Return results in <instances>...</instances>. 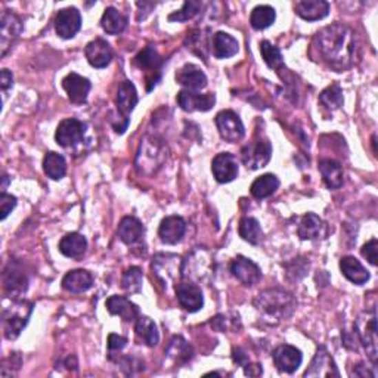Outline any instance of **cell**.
<instances>
[{"instance_id":"1","label":"cell","mask_w":378,"mask_h":378,"mask_svg":"<svg viewBox=\"0 0 378 378\" xmlns=\"http://www.w3.org/2000/svg\"><path fill=\"white\" fill-rule=\"evenodd\" d=\"M315 49L324 63L335 71L355 65L359 58V45L353 30L340 23L322 28L315 37Z\"/></svg>"},{"instance_id":"2","label":"cell","mask_w":378,"mask_h":378,"mask_svg":"<svg viewBox=\"0 0 378 378\" xmlns=\"http://www.w3.org/2000/svg\"><path fill=\"white\" fill-rule=\"evenodd\" d=\"M254 306L268 318L282 321L293 315L295 300L290 293L281 288H268L258 294V297L254 299Z\"/></svg>"},{"instance_id":"3","label":"cell","mask_w":378,"mask_h":378,"mask_svg":"<svg viewBox=\"0 0 378 378\" xmlns=\"http://www.w3.org/2000/svg\"><path fill=\"white\" fill-rule=\"evenodd\" d=\"M169 149L167 145L158 138L147 136L140 140L136 156V169L140 175L151 176L162 167L167 161Z\"/></svg>"},{"instance_id":"4","label":"cell","mask_w":378,"mask_h":378,"mask_svg":"<svg viewBox=\"0 0 378 378\" xmlns=\"http://www.w3.org/2000/svg\"><path fill=\"white\" fill-rule=\"evenodd\" d=\"M33 312V303L28 302H18L14 303L11 308H6L3 311V331L8 340H15L19 337L21 331L28 324L30 315Z\"/></svg>"},{"instance_id":"5","label":"cell","mask_w":378,"mask_h":378,"mask_svg":"<svg viewBox=\"0 0 378 378\" xmlns=\"http://www.w3.org/2000/svg\"><path fill=\"white\" fill-rule=\"evenodd\" d=\"M355 333L357 339L364 344L366 355L370 356L371 362L377 364V319L375 311L364 312L359 315L355 324Z\"/></svg>"},{"instance_id":"6","label":"cell","mask_w":378,"mask_h":378,"mask_svg":"<svg viewBox=\"0 0 378 378\" xmlns=\"http://www.w3.org/2000/svg\"><path fill=\"white\" fill-rule=\"evenodd\" d=\"M183 262L176 254H157L152 260V272L157 280L169 288L171 284H176L182 277Z\"/></svg>"},{"instance_id":"7","label":"cell","mask_w":378,"mask_h":378,"mask_svg":"<svg viewBox=\"0 0 378 378\" xmlns=\"http://www.w3.org/2000/svg\"><path fill=\"white\" fill-rule=\"evenodd\" d=\"M272 157V147L269 140L258 139L245 145L241 149V160L244 166L250 170H258L264 167Z\"/></svg>"},{"instance_id":"8","label":"cell","mask_w":378,"mask_h":378,"mask_svg":"<svg viewBox=\"0 0 378 378\" xmlns=\"http://www.w3.org/2000/svg\"><path fill=\"white\" fill-rule=\"evenodd\" d=\"M86 123L77 118H65L59 123L56 129L55 139L58 145L64 148H73L80 145L86 135Z\"/></svg>"},{"instance_id":"9","label":"cell","mask_w":378,"mask_h":378,"mask_svg":"<svg viewBox=\"0 0 378 378\" xmlns=\"http://www.w3.org/2000/svg\"><path fill=\"white\" fill-rule=\"evenodd\" d=\"M216 126L222 139L227 142H238L244 138L245 129L241 118L231 109H223L216 116Z\"/></svg>"},{"instance_id":"10","label":"cell","mask_w":378,"mask_h":378,"mask_svg":"<svg viewBox=\"0 0 378 378\" xmlns=\"http://www.w3.org/2000/svg\"><path fill=\"white\" fill-rule=\"evenodd\" d=\"M21 32V19L11 11H5L2 15V21H0V49H2V56H6L9 49L17 42Z\"/></svg>"},{"instance_id":"11","label":"cell","mask_w":378,"mask_h":378,"mask_svg":"<svg viewBox=\"0 0 378 378\" xmlns=\"http://www.w3.org/2000/svg\"><path fill=\"white\" fill-rule=\"evenodd\" d=\"M231 272L245 287H253L262 280V271L253 260L238 256L231 263Z\"/></svg>"},{"instance_id":"12","label":"cell","mask_w":378,"mask_h":378,"mask_svg":"<svg viewBox=\"0 0 378 378\" xmlns=\"http://www.w3.org/2000/svg\"><path fill=\"white\" fill-rule=\"evenodd\" d=\"M213 176L219 183H229L238 176V161L237 157L229 154V152H220L213 158L211 162Z\"/></svg>"},{"instance_id":"13","label":"cell","mask_w":378,"mask_h":378,"mask_svg":"<svg viewBox=\"0 0 378 378\" xmlns=\"http://www.w3.org/2000/svg\"><path fill=\"white\" fill-rule=\"evenodd\" d=\"M81 28V15L76 8H65L55 18V30L61 39H73Z\"/></svg>"},{"instance_id":"14","label":"cell","mask_w":378,"mask_h":378,"mask_svg":"<svg viewBox=\"0 0 378 378\" xmlns=\"http://www.w3.org/2000/svg\"><path fill=\"white\" fill-rule=\"evenodd\" d=\"M302 361H303L302 352L297 349V347L290 346V344H282L277 347L273 352L275 366H277L281 372H287V374L295 372L302 365Z\"/></svg>"},{"instance_id":"15","label":"cell","mask_w":378,"mask_h":378,"mask_svg":"<svg viewBox=\"0 0 378 378\" xmlns=\"http://www.w3.org/2000/svg\"><path fill=\"white\" fill-rule=\"evenodd\" d=\"M85 55H86L87 63L92 67L105 68L107 65H109V63L112 61L114 52H112V48L109 46L107 40L95 39L86 45Z\"/></svg>"},{"instance_id":"16","label":"cell","mask_w":378,"mask_h":378,"mask_svg":"<svg viewBox=\"0 0 378 378\" xmlns=\"http://www.w3.org/2000/svg\"><path fill=\"white\" fill-rule=\"evenodd\" d=\"M176 99H178L179 107L187 112L210 111L213 105L216 104V98H214L213 94L201 95L192 90H180Z\"/></svg>"},{"instance_id":"17","label":"cell","mask_w":378,"mask_h":378,"mask_svg":"<svg viewBox=\"0 0 378 378\" xmlns=\"http://www.w3.org/2000/svg\"><path fill=\"white\" fill-rule=\"evenodd\" d=\"M176 297L182 308L188 312H198L204 304L202 291L198 285L193 282L178 284Z\"/></svg>"},{"instance_id":"18","label":"cell","mask_w":378,"mask_h":378,"mask_svg":"<svg viewBox=\"0 0 378 378\" xmlns=\"http://www.w3.org/2000/svg\"><path fill=\"white\" fill-rule=\"evenodd\" d=\"M3 287L8 294L18 297L23 293L27 291L28 287V278L27 275L19 268L18 263H9L3 271Z\"/></svg>"},{"instance_id":"19","label":"cell","mask_w":378,"mask_h":378,"mask_svg":"<svg viewBox=\"0 0 378 378\" xmlns=\"http://www.w3.org/2000/svg\"><path fill=\"white\" fill-rule=\"evenodd\" d=\"M63 87L68 95V99L73 104H83L87 99L92 85L86 77L78 76L76 73H70L63 80Z\"/></svg>"},{"instance_id":"20","label":"cell","mask_w":378,"mask_h":378,"mask_svg":"<svg viewBox=\"0 0 378 378\" xmlns=\"http://www.w3.org/2000/svg\"><path fill=\"white\" fill-rule=\"evenodd\" d=\"M304 377H340L334 359L325 347H319L316 352L309 370L304 372Z\"/></svg>"},{"instance_id":"21","label":"cell","mask_w":378,"mask_h":378,"mask_svg":"<svg viewBox=\"0 0 378 378\" xmlns=\"http://www.w3.org/2000/svg\"><path fill=\"white\" fill-rule=\"evenodd\" d=\"M185 231H187L185 220H183L180 216H169L166 219H162L158 228V237L165 244L175 245L182 241L183 235H185Z\"/></svg>"},{"instance_id":"22","label":"cell","mask_w":378,"mask_h":378,"mask_svg":"<svg viewBox=\"0 0 378 378\" xmlns=\"http://www.w3.org/2000/svg\"><path fill=\"white\" fill-rule=\"evenodd\" d=\"M176 81L187 87V90H201L207 86V77L202 73V70L193 64L183 65L176 73Z\"/></svg>"},{"instance_id":"23","label":"cell","mask_w":378,"mask_h":378,"mask_svg":"<svg viewBox=\"0 0 378 378\" xmlns=\"http://www.w3.org/2000/svg\"><path fill=\"white\" fill-rule=\"evenodd\" d=\"M138 92L135 85L132 81H123V83L118 86L117 90V98H116V105L118 116L129 118V114L135 109L138 105Z\"/></svg>"},{"instance_id":"24","label":"cell","mask_w":378,"mask_h":378,"mask_svg":"<svg viewBox=\"0 0 378 378\" xmlns=\"http://www.w3.org/2000/svg\"><path fill=\"white\" fill-rule=\"evenodd\" d=\"M295 14L306 21H319L330 12V3L325 0H302L294 5Z\"/></svg>"},{"instance_id":"25","label":"cell","mask_w":378,"mask_h":378,"mask_svg":"<svg viewBox=\"0 0 378 378\" xmlns=\"http://www.w3.org/2000/svg\"><path fill=\"white\" fill-rule=\"evenodd\" d=\"M92 285H94V277H92L90 272L85 269L70 271L63 280L64 290L74 294L87 291L89 288H92Z\"/></svg>"},{"instance_id":"26","label":"cell","mask_w":378,"mask_h":378,"mask_svg":"<svg viewBox=\"0 0 378 378\" xmlns=\"http://www.w3.org/2000/svg\"><path fill=\"white\" fill-rule=\"evenodd\" d=\"M117 233L123 242L127 245H134L144 237V227H142V223L136 218L126 216L118 223Z\"/></svg>"},{"instance_id":"27","label":"cell","mask_w":378,"mask_h":378,"mask_svg":"<svg viewBox=\"0 0 378 378\" xmlns=\"http://www.w3.org/2000/svg\"><path fill=\"white\" fill-rule=\"evenodd\" d=\"M86 250H87V241L83 235H80L77 232L67 233L59 242V251L63 253L65 258L78 259L83 256Z\"/></svg>"},{"instance_id":"28","label":"cell","mask_w":378,"mask_h":378,"mask_svg":"<svg viewBox=\"0 0 378 378\" xmlns=\"http://www.w3.org/2000/svg\"><path fill=\"white\" fill-rule=\"evenodd\" d=\"M107 309L111 315H118L121 319L127 322L135 321L138 318L136 304L132 303L129 299L123 295H111L107 300Z\"/></svg>"},{"instance_id":"29","label":"cell","mask_w":378,"mask_h":378,"mask_svg":"<svg viewBox=\"0 0 378 378\" xmlns=\"http://www.w3.org/2000/svg\"><path fill=\"white\" fill-rule=\"evenodd\" d=\"M340 269L344 277L356 285H362L370 280V272H368L362 263L353 256H346L340 260Z\"/></svg>"},{"instance_id":"30","label":"cell","mask_w":378,"mask_h":378,"mask_svg":"<svg viewBox=\"0 0 378 378\" xmlns=\"http://www.w3.org/2000/svg\"><path fill=\"white\" fill-rule=\"evenodd\" d=\"M319 171L324 183L330 189H339L343 185V169L339 161L324 158L319 161Z\"/></svg>"},{"instance_id":"31","label":"cell","mask_w":378,"mask_h":378,"mask_svg":"<svg viewBox=\"0 0 378 378\" xmlns=\"http://www.w3.org/2000/svg\"><path fill=\"white\" fill-rule=\"evenodd\" d=\"M238 49V42L231 34L219 32L213 36V55L218 59H224L237 55Z\"/></svg>"},{"instance_id":"32","label":"cell","mask_w":378,"mask_h":378,"mask_svg":"<svg viewBox=\"0 0 378 378\" xmlns=\"http://www.w3.org/2000/svg\"><path fill=\"white\" fill-rule=\"evenodd\" d=\"M129 21L127 17L123 15L116 8H107L101 18V27L108 34H120L126 30Z\"/></svg>"},{"instance_id":"33","label":"cell","mask_w":378,"mask_h":378,"mask_svg":"<svg viewBox=\"0 0 378 378\" xmlns=\"http://www.w3.org/2000/svg\"><path fill=\"white\" fill-rule=\"evenodd\" d=\"M166 355H167L169 359H171L173 362L185 364V362L192 359L193 350H192V347L189 346V343L185 339H183V337L175 335L169 343Z\"/></svg>"},{"instance_id":"34","label":"cell","mask_w":378,"mask_h":378,"mask_svg":"<svg viewBox=\"0 0 378 378\" xmlns=\"http://www.w3.org/2000/svg\"><path fill=\"white\" fill-rule=\"evenodd\" d=\"M324 231V222L315 213H308L302 218L297 233L302 240H316L319 238Z\"/></svg>"},{"instance_id":"35","label":"cell","mask_w":378,"mask_h":378,"mask_svg":"<svg viewBox=\"0 0 378 378\" xmlns=\"http://www.w3.org/2000/svg\"><path fill=\"white\" fill-rule=\"evenodd\" d=\"M135 333L138 339L144 342L149 347H156L160 342V334L156 322L148 316H139L135 326Z\"/></svg>"},{"instance_id":"36","label":"cell","mask_w":378,"mask_h":378,"mask_svg":"<svg viewBox=\"0 0 378 378\" xmlns=\"http://www.w3.org/2000/svg\"><path fill=\"white\" fill-rule=\"evenodd\" d=\"M280 188V179L268 173V175H263L253 182L251 185V196L258 200H263L271 197Z\"/></svg>"},{"instance_id":"37","label":"cell","mask_w":378,"mask_h":378,"mask_svg":"<svg viewBox=\"0 0 378 378\" xmlns=\"http://www.w3.org/2000/svg\"><path fill=\"white\" fill-rule=\"evenodd\" d=\"M43 170L48 178L59 180L63 179L67 173V161L63 156L58 154V152H48L43 158Z\"/></svg>"},{"instance_id":"38","label":"cell","mask_w":378,"mask_h":378,"mask_svg":"<svg viewBox=\"0 0 378 378\" xmlns=\"http://www.w3.org/2000/svg\"><path fill=\"white\" fill-rule=\"evenodd\" d=\"M275 9L269 5H260L253 9L250 15V24L254 30H264L275 23Z\"/></svg>"},{"instance_id":"39","label":"cell","mask_w":378,"mask_h":378,"mask_svg":"<svg viewBox=\"0 0 378 378\" xmlns=\"http://www.w3.org/2000/svg\"><path fill=\"white\" fill-rule=\"evenodd\" d=\"M240 237L253 245L260 244L263 240V231L260 228V223L254 218H244L240 222Z\"/></svg>"},{"instance_id":"40","label":"cell","mask_w":378,"mask_h":378,"mask_svg":"<svg viewBox=\"0 0 378 378\" xmlns=\"http://www.w3.org/2000/svg\"><path fill=\"white\" fill-rule=\"evenodd\" d=\"M135 63L140 70L154 71V73H156V71L160 70V67L162 64V59H161L160 54L157 52L156 48L147 46L145 49H142L140 52L136 55Z\"/></svg>"},{"instance_id":"41","label":"cell","mask_w":378,"mask_h":378,"mask_svg":"<svg viewBox=\"0 0 378 378\" xmlns=\"http://www.w3.org/2000/svg\"><path fill=\"white\" fill-rule=\"evenodd\" d=\"M319 104L326 108L328 111H335L340 107H343V90L342 87L334 83L331 86L322 90V94L319 95Z\"/></svg>"},{"instance_id":"42","label":"cell","mask_w":378,"mask_h":378,"mask_svg":"<svg viewBox=\"0 0 378 378\" xmlns=\"http://www.w3.org/2000/svg\"><path fill=\"white\" fill-rule=\"evenodd\" d=\"M142 282H144V273H142V269L138 266H132L123 273L121 287L126 293H140Z\"/></svg>"},{"instance_id":"43","label":"cell","mask_w":378,"mask_h":378,"mask_svg":"<svg viewBox=\"0 0 378 378\" xmlns=\"http://www.w3.org/2000/svg\"><path fill=\"white\" fill-rule=\"evenodd\" d=\"M260 54L268 67L275 70H280L284 67V58L281 50L277 46H273L271 42H268V40H264V42L260 43Z\"/></svg>"},{"instance_id":"44","label":"cell","mask_w":378,"mask_h":378,"mask_svg":"<svg viewBox=\"0 0 378 378\" xmlns=\"http://www.w3.org/2000/svg\"><path fill=\"white\" fill-rule=\"evenodd\" d=\"M200 9H201V2L189 0V2L183 3V8L179 12H175L169 17V21H179V23L189 21L191 18H193L200 12Z\"/></svg>"},{"instance_id":"45","label":"cell","mask_w":378,"mask_h":378,"mask_svg":"<svg viewBox=\"0 0 378 378\" xmlns=\"http://www.w3.org/2000/svg\"><path fill=\"white\" fill-rule=\"evenodd\" d=\"M17 206V198L14 196H8V193L2 192V196H0V219L5 220L9 213H11Z\"/></svg>"},{"instance_id":"46","label":"cell","mask_w":378,"mask_h":378,"mask_svg":"<svg viewBox=\"0 0 378 378\" xmlns=\"http://www.w3.org/2000/svg\"><path fill=\"white\" fill-rule=\"evenodd\" d=\"M126 344H127V339H125V337L117 335V334H109V337H108V352H109V355L121 352L126 347Z\"/></svg>"},{"instance_id":"47","label":"cell","mask_w":378,"mask_h":378,"mask_svg":"<svg viewBox=\"0 0 378 378\" xmlns=\"http://www.w3.org/2000/svg\"><path fill=\"white\" fill-rule=\"evenodd\" d=\"M361 253L362 256L372 264V266H377V240L375 238L371 240L370 242H366L362 247Z\"/></svg>"},{"instance_id":"48","label":"cell","mask_w":378,"mask_h":378,"mask_svg":"<svg viewBox=\"0 0 378 378\" xmlns=\"http://www.w3.org/2000/svg\"><path fill=\"white\" fill-rule=\"evenodd\" d=\"M14 85V76L9 70H2V73H0V86H2V90L6 92L12 87Z\"/></svg>"},{"instance_id":"49","label":"cell","mask_w":378,"mask_h":378,"mask_svg":"<svg viewBox=\"0 0 378 378\" xmlns=\"http://www.w3.org/2000/svg\"><path fill=\"white\" fill-rule=\"evenodd\" d=\"M232 357H233V362L241 365V366H245V365L249 364V356H247V353H245L241 349V347H237V349H233Z\"/></svg>"},{"instance_id":"50","label":"cell","mask_w":378,"mask_h":378,"mask_svg":"<svg viewBox=\"0 0 378 378\" xmlns=\"http://www.w3.org/2000/svg\"><path fill=\"white\" fill-rule=\"evenodd\" d=\"M263 370H262V365L256 364V365H245V374L250 375V377H259L262 375Z\"/></svg>"}]
</instances>
